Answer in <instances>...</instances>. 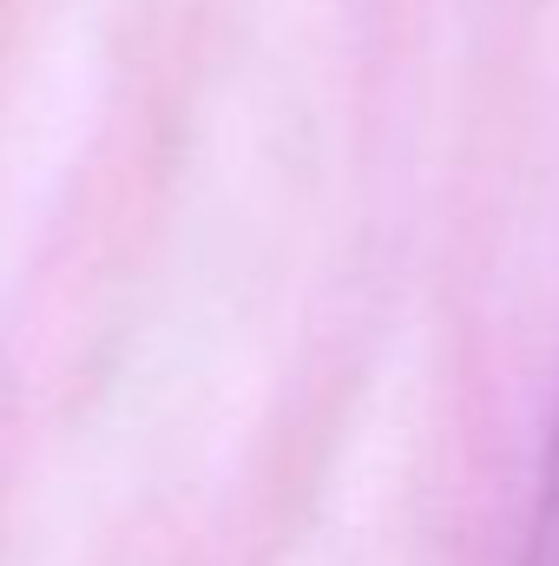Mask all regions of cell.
<instances>
[{
	"label": "cell",
	"instance_id": "6da1fadb",
	"mask_svg": "<svg viewBox=\"0 0 559 566\" xmlns=\"http://www.w3.org/2000/svg\"><path fill=\"white\" fill-rule=\"evenodd\" d=\"M527 566H559V428H553V454H547L540 514H534V534H527Z\"/></svg>",
	"mask_w": 559,
	"mask_h": 566
}]
</instances>
